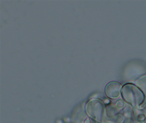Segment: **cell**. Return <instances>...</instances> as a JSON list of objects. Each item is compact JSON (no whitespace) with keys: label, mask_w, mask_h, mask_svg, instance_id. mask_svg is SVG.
<instances>
[{"label":"cell","mask_w":146,"mask_h":123,"mask_svg":"<svg viewBox=\"0 0 146 123\" xmlns=\"http://www.w3.org/2000/svg\"><path fill=\"white\" fill-rule=\"evenodd\" d=\"M119 89L120 85L119 84L116 82H112L107 87L106 92L109 96H117L119 93Z\"/></svg>","instance_id":"1"}]
</instances>
